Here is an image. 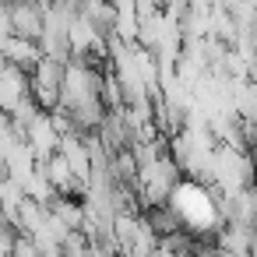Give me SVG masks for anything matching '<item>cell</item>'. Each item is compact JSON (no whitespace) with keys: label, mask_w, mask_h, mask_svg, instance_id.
<instances>
[{"label":"cell","mask_w":257,"mask_h":257,"mask_svg":"<svg viewBox=\"0 0 257 257\" xmlns=\"http://www.w3.org/2000/svg\"><path fill=\"white\" fill-rule=\"evenodd\" d=\"M173 204H176V211L183 215V222L190 229H208L215 222V204H211L208 190L197 187V183H180L173 190Z\"/></svg>","instance_id":"1"},{"label":"cell","mask_w":257,"mask_h":257,"mask_svg":"<svg viewBox=\"0 0 257 257\" xmlns=\"http://www.w3.org/2000/svg\"><path fill=\"white\" fill-rule=\"evenodd\" d=\"M43 257H57V253H43Z\"/></svg>","instance_id":"2"}]
</instances>
